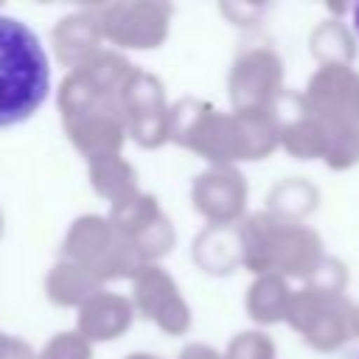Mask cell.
Here are the masks:
<instances>
[{
	"instance_id": "1",
	"label": "cell",
	"mask_w": 359,
	"mask_h": 359,
	"mask_svg": "<svg viewBox=\"0 0 359 359\" xmlns=\"http://www.w3.org/2000/svg\"><path fill=\"white\" fill-rule=\"evenodd\" d=\"M50 67L39 36L0 14V129L28 121L48 98Z\"/></svg>"
},
{
	"instance_id": "2",
	"label": "cell",
	"mask_w": 359,
	"mask_h": 359,
	"mask_svg": "<svg viewBox=\"0 0 359 359\" xmlns=\"http://www.w3.org/2000/svg\"><path fill=\"white\" fill-rule=\"evenodd\" d=\"M320 236L297 222H283L278 216H255L247 230V264L255 272L275 269V275L311 278L323 264Z\"/></svg>"
},
{
	"instance_id": "3",
	"label": "cell",
	"mask_w": 359,
	"mask_h": 359,
	"mask_svg": "<svg viewBox=\"0 0 359 359\" xmlns=\"http://www.w3.org/2000/svg\"><path fill=\"white\" fill-rule=\"evenodd\" d=\"M286 320L314 351L323 353H334L356 337V303L345 294L314 286L292 294Z\"/></svg>"
},
{
	"instance_id": "4",
	"label": "cell",
	"mask_w": 359,
	"mask_h": 359,
	"mask_svg": "<svg viewBox=\"0 0 359 359\" xmlns=\"http://www.w3.org/2000/svg\"><path fill=\"white\" fill-rule=\"evenodd\" d=\"M303 101L323 121H356L359 73L351 65H320L309 79Z\"/></svg>"
},
{
	"instance_id": "5",
	"label": "cell",
	"mask_w": 359,
	"mask_h": 359,
	"mask_svg": "<svg viewBox=\"0 0 359 359\" xmlns=\"http://www.w3.org/2000/svg\"><path fill=\"white\" fill-rule=\"evenodd\" d=\"M283 79V65L269 48H258L241 56L238 70H236V90L233 95L238 98L244 112H272V101L280 90Z\"/></svg>"
},
{
	"instance_id": "6",
	"label": "cell",
	"mask_w": 359,
	"mask_h": 359,
	"mask_svg": "<svg viewBox=\"0 0 359 359\" xmlns=\"http://www.w3.org/2000/svg\"><path fill=\"white\" fill-rule=\"evenodd\" d=\"M280 143L297 160H323L325 157L328 123L306 107L303 95H300V107L294 109V115L280 123Z\"/></svg>"
},
{
	"instance_id": "7",
	"label": "cell",
	"mask_w": 359,
	"mask_h": 359,
	"mask_svg": "<svg viewBox=\"0 0 359 359\" xmlns=\"http://www.w3.org/2000/svg\"><path fill=\"white\" fill-rule=\"evenodd\" d=\"M309 45H311V56L320 65H351L356 59V34L339 17L323 20L311 31Z\"/></svg>"
},
{
	"instance_id": "8",
	"label": "cell",
	"mask_w": 359,
	"mask_h": 359,
	"mask_svg": "<svg viewBox=\"0 0 359 359\" xmlns=\"http://www.w3.org/2000/svg\"><path fill=\"white\" fill-rule=\"evenodd\" d=\"M317 202H320V191L309 180H300V177L280 182L269 196L272 216L283 222H297V224H303V219L317 208Z\"/></svg>"
},
{
	"instance_id": "9",
	"label": "cell",
	"mask_w": 359,
	"mask_h": 359,
	"mask_svg": "<svg viewBox=\"0 0 359 359\" xmlns=\"http://www.w3.org/2000/svg\"><path fill=\"white\" fill-rule=\"evenodd\" d=\"M292 303V292L283 280V275H264L252 289H250V311L261 323H278L286 320Z\"/></svg>"
},
{
	"instance_id": "10",
	"label": "cell",
	"mask_w": 359,
	"mask_h": 359,
	"mask_svg": "<svg viewBox=\"0 0 359 359\" xmlns=\"http://www.w3.org/2000/svg\"><path fill=\"white\" fill-rule=\"evenodd\" d=\"M328 146L323 163L331 171H348L359 163V123L356 121H325Z\"/></svg>"
},
{
	"instance_id": "11",
	"label": "cell",
	"mask_w": 359,
	"mask_h": 359,
	"mask_svg": "<svg viewBox=\"0 0 359 359\" xmlns=\"http://www.w3.org/2000/svg\"><path fill=\"white\" fill-rule=\"evenodd\" d=\"M306 286H314V289H323V292H337V294H345V286H348V269L339 258H331L325 255L323 264L317 266V272L309 278Z\"/></svg>"
},
{
	"instance_id": "12",
	"label": "cell",
	"mask_w": 359,
	"mask_h": 359,
	"mask_svg": "<svg viewBox=\"0 0 359 359\" xmlns=\"http://www.w3.org/2000/svg\"><path fill=\"white\" fill-rule=\"evenodd\" d=\"M275 348L264 334H241L238 342H233V359H272Z\"/></svg>"
},
{
	"instance_id": "13",
	"label": "cell",
	"mask_w": 359,
	"mask_h": 359,
	"mask_svg": "<svg viewBox=\"0 0 359 359\" xmlns=\"http://www.w3.org/2000/svg\"><path fill=\"white\" fill-rule=\"evenodd\" d=\"M351 28H353V34H356V39H359V3L351 6Z\"/></svg>"
},
{
	"instance_id": "14",
	"label": "cell",
	"mask_w": 359,
	"mask_h": 359,
	"mask_svg": "<svg viewBox=\"0 0 359 359\" xmlns=\"http://www.w3.org/2000/svg\"><path fill=\"white\" fill-rule=\"evenodd\" d=\"M356 337H359V303H356Z\"/></svg>"
},
{
	"instance_id": "15",
	"label": "cell",
	"mask_w": 359,
	"mask_h": 359,
	"mask_svg": "<svg viewBox=\"0 0 359 359\" xmlns=\"http://www.w3.org/2000/svg\"><path fill=\"white\" fill-rule=\"evenodd\" d=\"M356 123H359V107H356Z\"/></svg>"
},
{
	"instance_id": "16",
	"label": "cell",
	"mask_w": 359,
	"mask_h": 359,
	"mask_svg": "<svg viewBox=\"0 0 359 359\" xmlns=\"http://www.w3.org/2000/svg\"><path fill=\"white\" fill-rule=\"evenodd\" d=\"M351 359H359V351H356V353H353V356H351Z\"/></svg>"
}]
</instances>
